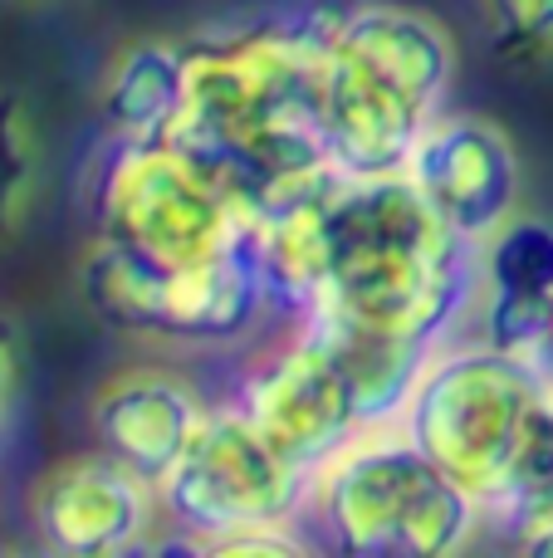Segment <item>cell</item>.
Returning <instances> with one entry per match:
<instances>
[{
	"label": "cell",
	"mask_w": 553,
	"mask_h": 558,
	"mask_svg": "<svg viewBox=\"0 0 553 558\" xmlns=\"http://www.w3.org/2000/svg\"><path fill=\"white\" fill-rule=\"evenodd\" d=\"M255 255L284 324L339 314L441 348L480 294V245L431 206L407 167L323 172L255 221Z\"/></svg>",
	"instance_id": "obj_1"
},
{
	"label": "cell",
	"mask_w": 553,
	"mask_h": 558,
	"mask_svg": "<svg viewBox=\"0 0 553 558\" xmlns=\"http://www.w3.org/2000/svg\"><path fill=\"white\" fill-rule=\"evenodd\" d=\"M329 15L186 45V94L172 137L225 177L250 221L333 172L319 128Z\"/></svg>",
	"instance_id": "obj_2"
},
{
	"label": "cell",
	"mask_w": 553,
	"mask_h": 558,
	"mask_svg": "<svg viewBox=\"0 0 553 558\" xmlns=\"http://www.w3.org/2000/svg\"><path fill=\"white\" fill-rule=\"evenodd\" d=\"M402 426L490 520L509 524L549 495L553 373L534 353H509L480 333L451 338L421 367Z\"/></svg>",
	"instance_id": "obj_3"
},
{
	"label": "cell",
	"mask_w": 553,
	"mask_h": 558,
	"mask_svg": "<svg viewBox=\"0 0 553 558\" xmlns=\"http://www.w3.org/2000/svg\"><path fill=\"white\" fill-rule=\"evenodd\" d=\"M456 45L437 15L397 0H358L329 15L319 69V128L339 172L411 167L446 113Z\"/></svg>",
	"instance_id": "obj_4"
},
{
	"label": "cell",
	"mask_w": 553,
	"mask_h": 558,
	"mask_svg": "<svg viewBox=\"0 0 553 558\" xmlns=\"http://www.w3.org/2000/svg\"><path fill=\"white\" fill-rule=\"evenodd\" d=\"M486 520V505L460 490L402 422L362 426L333 461H323L304 514L323 549L353 558L456 554Z\"/></svg>",
	"instance_id": "obj_5"
},
{
	"label": "cell",
	"mask_w": 553,
	"mask_h": 558,
	"mask_svg": "<svg viewBox=\"0 0 553 558\" xmlns=\"http://www.w3.org/2000/svg\"><path fill=\"white\" fill-rule=\"evenodd\" d=\"M94 216L98 235L162 270H192L255 241L241 196L176 137H113L98 167Z\"/></svg>",
	"instance_id": "obj_6"
},
{
	"label": "cell",
	"mask_w": 553,
	"mask_h": 558,
	"mask_svg": "<svg viewBox=\"0 0 553 558\" xmlns=\"http://www.w3.org/2000/svg\"><path fill=\"white\" fill-rule=\"evenodd\" d=\"M157 495L162 514L186 534V549H206L260 524H304L314 471L294 465L241 402H216Z\"/></svg>",
	"instance_id": "obj_7"
},
{
	"label": "cell",
	"mask_w": 553,
	"mask_h": 558,
	"mask_svg": "<svg viewBox=\"0 0 553 558\" xmlns=\"http://www.w3.org/2000/svg\"><path fill=\"white\" fill-rule=\"evenodd\" d=\"M235 402L304 471H319L323 461H333L368 426L343 367L304 328H290L245 373Z\"/></svg>",
	"instance_id": "obj_8"
},
{
	"label": "cell",
	"mask_w": 553,
	"mask_h": 558,
	"mask_svg": "<svg viewBox=\"0 0 553 558\" xmlns=\"http://www.w3.org/2000/svg\"><path fill=\"white\" fill-rule=\"evenodd\" d=\"M29 520L45 549L69 558H113L147 544L162 514L152 481L127 471L108 451L49 465L29 490Z\"/></svg>",
	"instance_id": "obj_9"
},
{
	"label": "cell",
	"mask_w": 553,
	"mask_h": 558,
	"mask_svg": "<svg viewBox=\"0 0 553 558\" xmlns=\"http://www.w3.org/2000/svg\"><path fill=\"white\" fill-rule=\"evenodd\" d=\"M466 241L486 245L519 211V157L505 128L476 113H441L407 167Z\"/></svg>",
	"instance_id": "obj_10"
},
{
	"label": "cell",
	"mask_w": 553,
	"mask_h": 558,
	"mask_svg": "<svg viewBox=\"0 0 553 558\" xmlns=\"http://www.w3.org/2000/svg\"><path fill=\"white\" fill-rule=\"evenodd\" d=\"M206 412L211 407L176 373L133 367V373H118L113 383L98 387L94 407H88V422H94L98 451L123 461L143 481L162 485L172 475V465L186 456Z\"/></svg>",
	"instance_id": "obj_11"
},
{
	"label": "cell",
	"mask_w": 553,
	"mask_h": 558,
	"mask_svg": "<svg viewBox=\"0 0 553 558\" xmlns=\"http://www.w3.org/2000/svg\"><path fill=\"white\" fill-rule=\"evenodd\" d=\"M553 308V226L539 216H509L480 245V338L509 353H539Z\"/></svg>",
	"instance_id": "obj_12"
},
{
	"label": "cell",
	"mask_w": 553,
	"mask_h": 558,
	"mask_svg": "<svg viewBox=\"0 0 553 558\" xmlns=\"http://www.w3.org/2000/svg\"><path fill=\"white\" fill-rule=\"evenodd\" d=\"M274 314L270 284H265L255 241L221 260L192 265V270H167L162 314H157L152 343H186V348H221L250 338Z\"/></svg>",
	"instance_id": "obj_13"
},
{
	"label": "cell",
	"mask_w": 553,
	"mask_h": 558,
	"mask_svg": "<svg viewBox=\"0 0 553 558\" xmlns=\"http://www.w3.org/2000/svg\"><path fill=\"white\" fill-rule=\"evenodd\" d=\"M186 45L176 39H137L113 59L103 84V118L113 137H172L182 118Z\"/></svg>",
	"instance_id": "obj_14"
},
{
	"label": "cell",
	"mask_w": 553,
	"mask_h": 558,
	"mask_svg": "<svg viewBox=\"0 0 553 558\" xmlns=\"http://www.w3.org/2000/svg\"><path fill=\"white\" fill-rule=\"evenodd\" d=\"M490 45L509 64H534L553 54V0H480Z\"/></svg>",
	"instance_id": "obj_15"
},
{
	"label": "cell",
	"mask_w": 553,
	"mask_h": 558,
	"mask_svg": "<svg viewBox=\"0 0 553 558\" xmlns=\"http://www.w3.org/2000/svg\"><path fill=\"white\" fill-rule=\"evenodd\" d=\"M509 539L525 554L553 558V505H534V510L515 514V520H509Z\"/></svg>",
	"instance_id": "obj_16"
},
{
	"label": "cell",
	"mask_w": 553,
	"mask_h": 558,
	"mask_svg": "<svg viewBox=\"0 0 553 558\" xmlns=\"http://www.w3.org/2000/svg\"><path fill=\"white\" fill-rule=\"evenodd\" d=\"M20 153H15V137H10V128L0 123V211L10 206V196H15V186H20Z\"/></svg>",
	"instance_id": "obj_17"
},
{
	"label": "cell",
	"mask_w": 553,
	"mask_h": 558,
	"mask_svg": "<svg viewBox=\"0 0 553 558\" xmlns=\"http://www.w3.org/2000/svg\"><path fill=\"white\" fill-rule=\"evenodd\" d=\"M534 357L553 373V308H549V324H544V338H539V353Z\"/></svg>",
	"instance_id": "obj_18"
},
{
	"label": "cell",
	"mask_w": 553,
	"mask_h": 558,
	"mask_svg": "<svg viewBox=\"0 0 553 558\" xmlns=\"http://www.w3.org/2000/svg\"><path fill=\"white\" fill-rule=\"evenodd\" d=\"M5 392H10V348L0 338V407H5Z\"/></svg>",
	"instance_id": "obj_19"
},
{
	"label": "cell",
	"mask_w": 553,
	"mask_h": 558,
	"mask_svg": "<svg viewBox=\"0 0 553 558\" xmlns=\"http://www.w3.org/2000/svg\"><path fill=\"white\" fill-rule=\"evenodd\" d=\"M539 505H553V481H549V495H544V500H539ZM529 510H534V505H529Z\"/></svg>",
	"instance_id": "obj_20"
}]
</instances>
